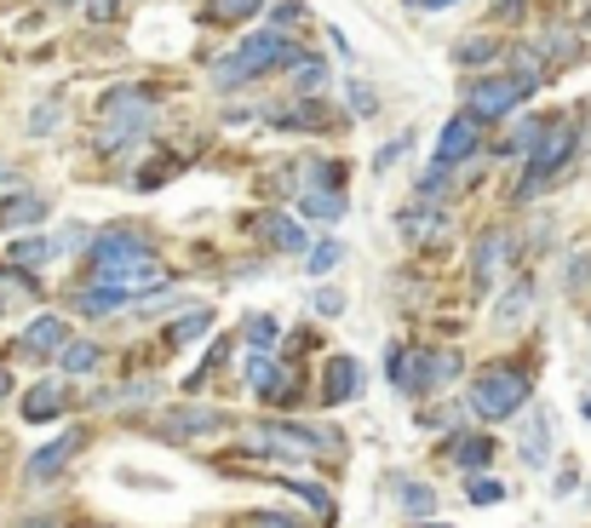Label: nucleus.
<instances>
[{
  "mask_svg": "<svg viewBox=\"0 0 591 528\" xmlns=\"http://www.w3.org/2000/svg\"><path fill=\"white\" fill-rule=\"evenodd\" d=\"M281 58H288V35H276V29L248 35V40H241V47L213 70V87H241V80H253V75H264V70H281Z\"/></svg>",
  "mask_w": 591,
  "mask_h": 528,
  "instance_id": "f257e3e1",
  "label": "nucleus"
},
{
  "mask_svg": "<svg viewBox=\"0 0 591 528\" xmlns=\"http://www.w3.org/2000/svg\"><path fill=\"white\" fill-rule=\"evenodd\" d=\"M523 402H528V374H517V368H488L471 385V408L482 419H512Z\"/></svg>",
  "mask_w": 591,
  "mask_h": 528,
  "instance_id": "f03ea898",
  "label": "nucleus"
},
{
  "mask_svg": "<svg viewBox=\"0 0 591 528\" xmlns=\"http://www.w3.org/2000/svg\"><path fill=\"white\" fill-rule=\"evenodd\" d=\"M144 133H150V98L144 92H115L110 115H104V133H98V150H121L127 138H144Z\"/></svg>",
  "mask_w": 591,
  "mask_h": 528,
  "instance_id": "7ed1b4c3",
  "label": "nucleus"
},
{
  "mask_svg": "<svg viewBox=\"0 0 591 528\" xmlns=\"http://www.w3.org/2000/svg\"><path fill=\"white\" fill-rule=\"evenodd\" d=\"M575 155V121H557L552 133L540 138V150H535V161H528V173H523V185H517V196H535L545 178H552L563 161Z\"/></svg>",
  "mask_w": 591,
  "mask_h": 528,
  "instance_id": "20e7f679",
  "label": "nucleus"
},
{
  "mask_svg": "<svg viewBox=\"0 0 591 528\" xmlns=\"http://www.w3.org/2000/svg\"><path fill=\"white\" fill-rule=\"evenodd\" d=\"M535 87H523L517 75H494V80H477L471 87V121H500V115H512L517 110V98H528Z\"/></svg>",
  "mask_w": 591,
  "mask_h": 528,
  "instance_id": "39448f33",
  "label": "nucleus"
},
{
  "mask_svg": "<svg viewBox=\"0 0 591 528\" xmlns=\"http://www.w3.org/2000/svg\"><path fill=\"white\" fill-rule=\"evenodd\" d=\"M87 253H92L98 271H127V264H144L150 259V241L138 236V230H110V236H98Z\"/></svg>",
  "mask_w": 591,
  "mask_h": 528,
  "instance_id": "423d86ee",
  "label": "nucleus"
},
{
  "mask_svg": "<svg viewBox=\"0 0 591 528\" xmlns=\"http://www.w3.org/2000/svg\"><path fill=\"white\" fill-rule=\"evenodd\" d=\"M512 248L517 241L505 236V230H488L482 241H477V259H471V281H477V293H488L494 281L505 276V264H512Z\"/></svg>",
  "mask_w": 591,
  "mask_h": 528,
  "instance_id": "0eeeda50",
  "label": "nucleus"
},
{
  "mask_svg": "<svg viewBox=\"0 0 591 528\" xmlns=\"http://www.w3.org/2000/svg\"><path fill=\"white\" fill-rule=\"evenodd\" d=\"M477 127H482V121H471V115H454V121L442 127V138H437V167H442V173H454L460 161L477 150Z\"/></svg>",
  "mask_w": 591,
  "mask_h": 528,
  "instance_id": "6e6552de",
  "label": "nucleus"
},
{
  "mask_svg": "<svg viewBox=\"0 0 591 528\" xmlns=\"http://www.w3.org/2000/svg\"><path fill=\"white\" fill-rule=\"evenodd\" d=\"M351 397H362V362L356 356H334L328 379H322V402L339 408V402H351Z\"/></svg>",
  "mask_w": 591,
  "mask_h": 528,
  "instance_id": "1a4fd4ad",
  "label": "nucleus"
},
{
  "mask_svg": "<svg viewBox=\"0 0 591 528\" xmlns=\"http://www.w3.org/2000/svg\"><path fill=\"white\" fill-rule=\"evenodd\" d=\"M259 442H264V449H276V454H293V460H304V454H316L328 437L299 431V425H259Z\"/></svg>",
  "mask_w": 591,
  "mask_h": 528,
  "instance_id": "9d476101",
  "label": "nucleus"
},
{
  "mask_svg": "<svg viewBox=\"0 0 591 528\" xmlns=\"http://www.w3.org/2000/svg\"><path fill=\"white\" fill-rule=\"evenodd\" d=\"M70 344V328L58 316H35L29 328H24V339H17V351H29V356H47V351H64Z\"/></svg>",
  "mask_w": 591,
  "mask_h": 528,
  "instance_id": "9b49d317",
  "label": "nucleus"
},
{
  "mask_svg": "<svg viewBox=\"0 0 591 528\" xmlns=\"http://www.w3.org/2000/svg\"><path fill=\"white\" fill-rule=\"evenodd\" d=\"M75 449H80V431H64L58 442H47V449L29 460V482H52L58 472H64V460H70Z\"/></svg>",
  "mask_w": 591,
  "mask_h": 528,
  "instance_id": "f8f14e48",
  "label": "nucleus"
},
{
  "mask_svg": "<svg viewBox=\"0 0 591 528\" xmlns=\"http://www.w3.org/2000/svg\"><path fill=\"white\" fill-rule=\"evenodd\" d=\"M40 218H47V196H35V190H24V196H7V201H0V230L40 225Z\"/></svg>",
  "mask_w": 591,
  "mask_h": 528,
  "instance_id": "ddd939ff",
  "label": "nucleus"
},
{
  "mask_svg": "<svg viewBox=\"0 0 591 528\" xmlns=\"http://www.w3.org/2000/svg\"><path fill=\"white\" fill-rule=\"evenodd\" d=\"M397 230H402L407 241H442V236H448V213L407 208V213H397Z\"/></svg>",
  "mask_w": 591,
  "mask_h": 528,
  "instance_id": "4468645a",
  "label": "nucleus"
},
{
  "mask_svg": "<svg viewBox=\"0 0 591 528\" xmlns=\"http://www.w3.org/2000/svg\"><path fill=\"white\" fill-rule=\"evenodd\" d=\"M264 236H271V248H281V253H311V236H304V225L288 218V213L264 218Z\"/></svg>",
  "mask_w": 591,
  "mask_h": 528,
  "instance_id": "2eb2a0df",
  "label": "nucleus"
},
{
  "mask_svg": "<svg viewBox=\"0 0 591 528\" xmlns=\"http://www.w3.org/2000/svg\"><path fill=\"white\" fill-rule=\"evenodd\" d=\"M528 304H535V281H512V293L494 304V328H523Z\"/></svg>",
  "mask_w": 591,
  "mask_h": 528,
  "instance_id": "dca6fc26",
  "label": "nucleus"
},
{
  "mask_svg": "<svg viewBox=\"0 0 591 528\" xmlns=\"http://www.w3.org/2000/svg\"><path fill=\"white\" fill-rule=\"evenodd\" d=\"M58 414H64V385L47 379V385H35V391L24 397V419L40 425V419H58Z\"/></svg>",
  "mask_w": 591,
  "mask_h": 528,
  "instance_id": "f3484780",
  "label": "nucleus"
},
{
  "mask_svg": "<svg viewBox=\"0 0 591 528\" xmlns=\"http://www.w3.org/2000/svg\"><path fill=\"white\" fill-rule=\"evenodd\" d=\"M299 218H311V225H334V218H344V196L304 190V196H299Z\"/></svg>",
  "mask_w": 591,
  "mask_h": 528,
  "instance_id": "a211bd4d",
  "label": "nucleus"
},
{
  "mask_svg": "<svg viewBox=\"0 0 591 528\" xmlns=\"http://www.w3.org/2000/svg\"><path fill=\"white\" fill-rule=\"evenodd\" d=\"M545 454H552V419L535 414V419L523 425V460L528 465H545Z\"/></svg>",
  "mask_w": 591,
  "mask_h": 528,
  "instance_id": "6ab92c4d",
  "label": "nucleus"
},
{
  "mask_svg": "<svg viewBox=\"0 0 591 528\" xmlns=\"http://www.w3.org/2000/svg\"><path fill=\"white\" fill-rule=\"evenodd\" d=\"M218 414H208V408H190V414H173V425H167V437H208V431H218Z\"/></svg>",
  "mask_w": 591,
  "mask_h": 528,
  "instance_id": "aec40b11",
  "label": "nucleus"
},
{
  "mask_svg": "<svg viewBox=\"0 0 591 528\" xmlns=\"http://www.w3.org/2000/svg\"><path fill=\"white\" fill-rule=\"evenodd\" d=\"M98 362H104V351H98L92 339H75V344H64V374H92Z\"/></svg>",
  "mask_w": 591,
  "mask_h": 528,
  "instance_id": "412c9836",
  "label": "nucleus"
},
{
  "mask_svg": "<svg viewBox=\"0 0 591 528\" xmlns=\"http://www.w3.org/2000/svg\"><path fill=\"white\" fill-rule=\"evenodd\" d=\"M208 328H213V311H190V316H178L173 328H167V339H173V344H196Z\"/></svg>",
  "mask_w": 591,
  "mask_h": 528,
  "instance_id": "4be33fe9",
  "label": "nucleus"
},
{
  "mask_svg": "<svg viewBox=\"0 0 591 528\" xmlns=\"http://www.w3.org/2000/svg\"><path fill=\"white\" fill-rule=\"evenodd\" d=\"M488 460H494V442H488V437H465L460 449H454L460 472H477V465H488Z\"/></svg>",
  "mask_w": 591,
  "mask_h": 528,
  "instance_id": "5701e85b",
  "label": "nucleus"
},
{
  "mask_svg": "<svg viewBox=\"0 0 591 528\" xmlns=\"http://www.w3.org/2000/svg\"><path fill=\"white\" fill-rule=\"evenodd\" d=\"M494 52H500V47H494L488 35H471V40H460V52H454V58H460L465 70H482V64H494Z\"/></svg>",
  "mask_w": 591,
  "mask_h": 528,
  "instance_id": "b1692460",
  "label": "nucleus"
},
{
  "mask_svg": "<svg viewBox=\"0 0 591 528\" xmlns=\"http://www.w3.org/2000/svg\"><path fill=\"white\" fill-rule=\"evenodd\" d=\"M208 12L224 17V24H248L253 12H264V0H208Z\"/></svg>",
  "mask_w": 591,
  "mask_h": 528,
  "instance_id": "393cba45",
  "label": "nucleus"
},
{
  "mask_svg": "<svg viewBox=\"0 0 591 528\" xmlns=\"http://www.w3.org/2000/svg\"><path fill=\"white\" fill-rule=\"evenodd\" d=\"M276 316H248V344H253V351H271V344H276Z\"/></svg>",
  "mask_w": 591,
  "mask_h": 528,
  "instance_id": "a878e982",
  "label": "nucleus"
},
{
  "mask_svg": "<svg viewBox=\"0 0 591 528\" xmlns=\"http://www.w3.org/2000/svg\"><path fill=\"white\" fill-rule=\"evenodd\" d=\"M397 500L407 505V512H431V505H437V494L425 489V482H397Z\"/></svg>",
  "mask_w": 591,
  "mask_h": 528,
  "instance_id": "bb28decb",
  "label": "nucleus"
},
{
  "mask_svg": "<svg viewBox=\"0 0 591 528\" xmlns=\"http://www.w3.org/2000/svg\"><path fill=\"white\" fill-rule=\"evenodd\" d=\"M344 98H351V110H356L362 121H368V115L379 110V98H374V87H368V80H351V87H344Z\"/></svg>",
  "mask_w": 591,
  "mask_h": 528,
  "instance_id": "cd10ccee",
  "label": "nucleus"
},
{
  "mask_svg": "<svg viewBox=\"0 0 591 528\" xmlns=\"http://www.w3.org/2000/svg\"><path fill=\"white\" fill-rule=\"evenodd\" d=\"M47 253H52V241H12V264H47Z\"/></svg>",
  "mask_w": 591,
  "mask_h": 528,
  "instance_id": "c85d7f7f",
  "label": "nucleus"
},
{
  "mask_svg": "<svg viewBox=\"0 0 591 528\" xmlns=\"http://www.w3.org/2000/svg\"><path fill=\"white\" fill-rule=\"evenodd\" d=\"M339 259H344V248H339V241H322V248H311V276H328Z\"/></svg>",
  "mask_w": 591,
  "mask_h": 528,
  "instance_id": "c756f323",
  "label": "nucleus"
},
{
  "mask_svg": "<svg viewBox=\"0 0 591 528\" xmlns=\"http://www.w3.org/2000/svg\"><path fill=\"white\" fill-rule=\"evenodd\" d=\"M465 494H471L477 505H494V500H505V482L500 477H471V489Z\"/></svg>",
  "mask_w": 591,
  "mask_h": 528,
  "instance_id": "7c9ffc66",
  "label": "nucleus"
},
{
  "mask_svg": "<svg viewBox=\"0 0 591 528\" xmlns=\"http://www.w3.org/2000/svg\"><path fill=\"white\" fill-rule=\"evenodd\" d=\"M288 489H293L299 500H311L322 517H334V494H328V489H316V482H288Z\"/></svg>",
  "mask_w": 591,
  "mask_h": 528,
  "instance_id": "2f4dec72",
  "label": "nucleus"
},
{
  "mask_svg": "<svg viewBox=\"0 0 591 528\" xmlns=\"http://www.w3.org/2000/svg\"><path fill=\"white\" fill-rule=\"evenodd\" d=\"M311 190H339V161H316V167H311Z\"/></svg>",
  "mask_w": 591,
  "mask_h": 528,
  "instance_id": "473e14b6",
  "label": "nucleus"
},
{
  "mask_svg": "<svg viewBox=\"0 0 591 528\" xmlns=\"http://www.w3.org/2000/svg\"><path fill=\"white\" fill-rule=\"evenodd\" d=\"M87 17H92V24H115V17H121V0H87Z\"/></svg>",
  "mask_w": 591,
  "mask_h": 528,
  "instance_id": "72a5a7b5",
  "label": "nucleus"
},
{
  "mask_svg": "<svg viewBox=\"0 0 591 528\" xmlns=\"http://www.w3.org/2000/svg\"><path fill=\"white\" fill-rule=\"evenodd\" d=\"M299 17H304V7H299V0H281V7H276V17H271V29L281 35L288 24H299Z\"/></svg>",
  "mask_w": 591,
  "mask_h": 528,
  "instance_id": "f704fd0d",
  "label": "nucleus"
},
{
  "mask_svg": "<svg viewBox=\"0 0 591 528\" xmlns=\"http://www.w3.org/2000/svg\"><path fill=\"white\" fill-rule=\"evenodd\" d=\"M316 311H322V316H339V311H344V293H339V288H322V293H316Z\"/></svg>",
  "mask_w": 591,
  "mask_h": 528,
  "instance_id": "c9c22d12",
  "label": "nucleus"
},
{
  "mask_svg": "<svg viewBox=\"0 0 591 528\" xmlns=\"http://www.w3.org/2000/svg\"><path fill=\"white\" fill-rule=\"evenodd\" d=\"M29 127H35V133H52V127H58V104H40Z\"/></svg>",
  "mask_w": 591,
  "mask_h": 528,
  "instance_id": "e433bc0d",
  "label": "nucleus"
},
{
  "mask_svg": "<svg viewBox=\"0 0 591 528\" xmlns=\"http://www.w3.org/2000/svg\"><path fill=\"white\" fill-rule=\"evenodd\" d=\"M402 150H407V133H402V138H391V144H385V150H379V161H374V167H391V161H397Z\"/></svg>",
  "mask_w": 591,
  "mask_h": 528,
  "instance_id": "4c0bfd02",
  "label": "nucleus"
},
{
  "mask_svg": "<svg viewBox=\"0 0 591 528\" xmlns=\"http://www.w3.org/2000/svg\"><path fill=\"white\" fill-rule=\"evenodd\" d=\"M500 17H505V24H517V17H523V0H500Z\"/></svg>",
  "mask_w": 591,
  "mask_h": 528,
  "instance_id": "58836bf2",
  "label": "nucleus"
},
{
  "mask_svg": "<svg viewBox=\"0 0 591 528\" xmlns=\"http://www.w3.org/2000/svg\"><path fill=\"white\" fill-rule=\"evenodd\" d=\"M253 528H293V523H288V517H264V512H259V517H253Z\"/></svg>",
  "mask_w": 591,
  "mask_h": 528,
  "instance_id": "ea45409f",
  "label": "nucleus"
},
{
  "mask_svg": "<svg viewBox=\"0 0 591 528\" xmlns=\"http://www.w3.org/2000/svg\"><path fill=\"white\" fill-rule=\"evenodd\" d=\"M414 7H425V12H448V7H460V0H414Z\"/></svg>",
  "mask_w": 591,
  "mask_h": 528,
  "instance_id": "a19ab883",
  "label": "nucleus"
},
{
  "mask_svg": "<svg viewBox=\"0 0 591 528\" xmlns=\"http://www.w3.org/2000/svg\"><path fill=\"white\" fill-rule=\"evenodd\" d=\"M17 528H58V523H47V517H29V523H17Z\"/></svg>",
  "mask_w": 591,
  "mask_h": 528,
  "instance_id": "79ce46f5",
  "label": "nucleus"
},
{
  "mask_svg": "<svg viewBox=\"0 0 591 528\" xmlns=\"http://www.w3.org/2000/svg\"><path fill=\"white\" fill-rule=\"evenodd\" d=\"M580 414H586V419H591V397H580Z\"/></svg>",
  "mask_w": 591,
  "mask_h": 528,
  "instance_id": "37998d69",
  "label": "nucleus"
},
{
  "mask_svg": "<svg viewBox=\"0 0 591 528\" xmlns=\"http://www.w3.org/2000/svg\"><path fill=\"white\" fill-rule=\"evenodd\" d=\"M52 7H80V0H52Z\"/></svg>",
  "mask_w": 591,
  "mask_h": 528,
  "instance_id": "c03bdc74",
  "label": "nucleus"
},
{
  "mask_svg": "<svg viewBox=\"0 0 591 528\" xmlns=\"http://www.w3.org/2000/svg\"><path fill=\"white\" fill-rule=\"evenodd\" d=\"M586 24H591V7H586Z\"/></svg>",
  "mask_w": 591,
  "mask_h": 528,
  "instance_id": "a18cd8bd",
  "label": "nucleus"
},
{
  "mask_svg": "<svg viewBox=\"0 0 591 528\" xmlns=\"http://www.w3.org/2000/svg\"><path fill=\"white\" fill-rule=\"evenodd\" d=\"M0 311H7V299H0Z\"/></svg>",
  "mask_w": 591,
  "mask_h": 528,
  "instance_id": "49530a36",
  "label": "nucleus"
}]
</instances>
